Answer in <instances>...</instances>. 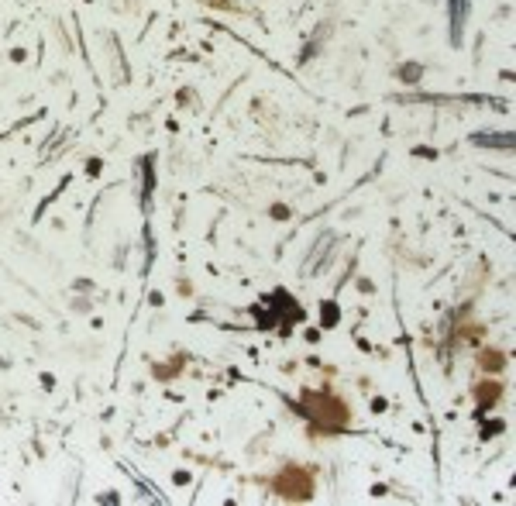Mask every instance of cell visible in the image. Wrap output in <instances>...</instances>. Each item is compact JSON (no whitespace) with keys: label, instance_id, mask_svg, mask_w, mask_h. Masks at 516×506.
Here are the masks:
<instances>
[{"label":"cell","instance_id":"2","mask_svg":"<svg viewBox=\"0 0 516 506\" xmlns=\"http://www.w3.org/2000/svg\"><path fill=\"white\" fill-rule=\"evenodd\" d=\"M475 145H492V148H513V135H475Z\"/></svg>","mask_w":516,"mask_h":506},{"label":"cell","instance_id":"1","mask_svg":"<svg viewBox=\"0 0 516 506\" xmlns=\"http://www.w3.org/2000/svg\"><path fill=\"white\" fill-rule=\"evenodd\" d=\"M447 4H451V11H454V28H451V38H454V42H461V25H465L468 4H465V0H447Z\"/></svg>","mask_w":516,"mask_h":506}]
</instances>
